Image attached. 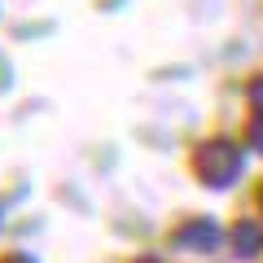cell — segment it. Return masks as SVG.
Returning <instances> with one entry per match:
<instances>
[{
	"mask_svg": "<svg viewBox=\"0 0 263 263\" xmlns=\"http://www.w3.org/2000/svg\"><path fill=\"white\" fill-rule=\"evenodd\" d=\"M193 171L206 180V184H228V180H237V171H241V154L228 141H206L193 154Z\"/></svg>",
	"mask_w": 263,
	"mask_h": 263,
	"instance_id": "1",
	"label": "cell"
},
{
	"mask_svg": "<svg viewBox=\"0 0 263 263\" xmlns=\"http://www.w3.org/2000/svg\"><path fill=\"white\" fill-rule=\"evenodd\" d=\"M180 246H215V224L211 219H189V228L176 233Z\"/></svg>",
	"mask_w": 263,
	"mask_h": 263,
	"instance_id": "2",
	"label": "cell"
},
{
	"mask_svg": "<svg viewBox=\"0 0 263 263\" xmlns=\"http://www.w3.org/2000/svg\"><path fill=\"white\" fill-rule=\"evenodd\" d=\"M250 141H254V145H259V149H263V114H259V119L250 123Z\"/></svg>",
	"mask_w": 263,
	"mask_h": 263,
	"instance_id": "3",
	"label": "cell"
},
{
	"mask_svg": "<svg viewBox=\"0 0 263 263\" xmlns=\"http://www.w3.org/2000/svg\"><path fill=\"white\" fill-rule=\"evenodd\" d=\"M250 97H254V101H263V75L250 79Z\"/></svg>",
	"mask_w": 263,
	"mask_h": 263,
	"instance_id": "4",
	"label": "cell"
},
{
	"mask_svg": "<svg viewBox=\"0 0 263 263\" xmlns=\"http://www.w3.org/2000/svg\"><path fill=\"white\" fill-rule=\"evenodd\" d=\"M5 263H27V254H9V259H5Z\"/></svg>",
	"mask_w": 263,
	"mask_h": 263,
	"instance_id": "5",
	"label": "cell"
},
{
	"mask_svg": "<svg viewBox=\"0 0 263 263\" xmlns=\"http://www.w3.org/2000/svg\"><path fill=\"white\" fill-rule=\"evenodd\" d=\"M259 202H263V189H259Z\"/></svg>",
	"mask_w": 263,
	"mask_h": 263,
	"instance_id": "6",
	"label": "cell"
},
{
	"mask_svg": "<svg viewBox=\"0 0 263 263\" xmlns=\"http://www.w3.org/2000/svg\"><path fill=\"white\" fill-rule=\"evenodd\" d=\"M141 263H154V259H141Z\"/></svg>",
	"mask_w": 263,
	"mask_h": 263,
	"instance_id": "7",
	"label": "cell"
}]
</instances>
